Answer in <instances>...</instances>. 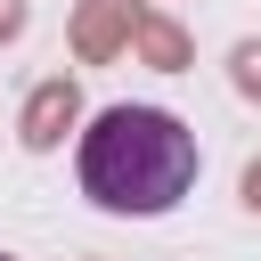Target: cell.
<instances>
[{
	"mask_svg": "<svg viewBox=\"0 0 261 261\" xmlns=\"http://www.w3.org/2000/svg\"><path fill=\"white\" fill-rule=\"evenodd\" d=\"M82 196L114 220H163L179 196H196L204 147L171 106H106L90 114L82 147H73Z\"/></svg>",
	"mask_w": 261,
	"mask_h": 261,
	"instance_id": "1",
	"label": "cell"
},
{
	"mask_svg": "<svg viewBox=\"0 0 261 261\" xmlns=\"http://www.w3.org/2000/svg\"><path fill=\"white\" fill-rule=\"evenodd\" d=\"M0 261H8V253H0Z\"/></svg>",
	"mask_w": 261,
	"mask_h": 261,
	"instance_id": "2",
	"label": "cell"
}]
</instances>
